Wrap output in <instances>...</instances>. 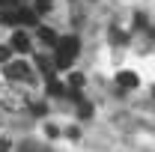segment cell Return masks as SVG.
Here are the masks:
<instances>
[{"label":"cell","mask_w":155,"mask_h":152,"mask_svg":"<svg viewBox=\"0 0 155 152\" xmlns=\"http://www.w3.org/2000/svg\"><path fill=\"white\" fill-rule=\"evenodd\" d=\"M66 95H69V98H72V101H75L78 107H81V104H84V101H87V98H84V93H81V90H69V93H66Z\"/></svg>","instance_id":"12"},{"label":"cell","mask_w":155,"mask_h":152,"mask_svg":"<svg viewBox=\"0 0 155 152\" xmlns=\"http://www.w3.org/2000/svg\"><path fill=\"white\" fill-rule=\"evenodd\" d=\"M0 24H21V12L3 9V12H0Z\"/></svg>","instance_id":"7"},{"label":"cell","mask_w":155,"mask_h":152,"mask_svg":"<svg viewBox=\"0 0 155 152\" xmlns=\"http://www.w3.org/2000/svg\"><path fill=\"white\" fill-rule=\"evenodd\" d=\"M27 75H30V66L27 63H9L6 66V78L9 81H24Z\"/></svg>","instance_id":"3"},{"label":"cell","mask_w":155,"mask_h":152,"mask_svg":"<svg viewBox=\"0 0 155 152\" xmlns=\"http://www.w3.org/2000/svg\"><path fill=\"white\" fill-rule=\"evenodd\" d=\"M18 152H45V149H42L39 143H33V140H27V143H21V146H18Z\"/></svg>","instance_id":"11"},{"label":"cell","mask_w":155,"mask_h":152,"mask_svg":"<svg viewBox=\"0 0 155 152\" xmlns=\"http://www.w3.org/2000/svg\"><path fill=\"white\" fill-rule=\"evenodd\" d=\"M78 48H81L78 36H63V39L57 42V57H54V66H57V69H69V66L75 63V57H78Z\"/></svg>","instance_id":"1"},{"label":"cell","mask_w":155,"mask_h":152,"mask_svg":"<svg viewBox=\"0 0 155 152\" xmlns=\"http://www.w3.org/2000/svg\"><path fill=\"white\" fill-rule=\"evenodd\" d=\"M0 101H3V107H9V111H24V107H30L27 95H21L18 90H12V87L0 93Z\"/></svg>","instance_id":"2"},{"label":"cell","mask_w":155,"mask_h":152,"mask_svg":"<svg viewBox=\"0 0 155 152\" xmlns=\"http://www.w3.org/2000/svg\"><path fill=\"white\" fill-rule=\"evenodd\" d=\"M15 3H18V0H0V6H3V9H9V6H15Z\"/></svg>","instance_id":"20"},{"label":"cell","mask_w":155,"mask_h":152,"mask_svg":"<svg viewBox=\"0 0 155 152\" xmlns=\"http://www.w3.org/2000/svg\"><path fill=\"white\" fill-rule=\"evenodd\" d=\"M39 39H42L45 45H57L60 42V36L54 33V30H48V27H39Z\"/></svg>","instance_id":"6"},{"label":"cell","mask_w":155,"mask_h":152,"mask_svg":"<svg viewBox=\"0 0 155 152\" xmlns=\"http://www.w3.org/2000/svg\"><path fill=\"white\" fill-rule=\"evenodd\" d=\"M30 111H33L36 116H42V114H45V104H42V101H33V104H30Z\"/></svg>","instance_id":"17"},{"label":"cell","mask_w":155,"mask_h":152,"mask_svg":"<svg viewBox=\"0 0 155 152\" xmlns=\"http://www.w3.org/2000/svg\"><path fill=\"white\" fill-rule=\"evenodd\" d=\"M116 87H119V90H134L137 87V75L134 72H119V75H116Z\"/></svg>","instance_id":"4"},{"label":"cell","mask_w":155,"mask_h":152,"mask_svg":"<svg viewBox=\"0 0 155 152\" xmlns=\"http://www.w3.org/2000/svg\"><path fill=\"white\" fill-rule=\"evenodd\" d=\"M12 51H18V54H27L30 51V39L24 36V33H12Z\"/></svg>","instance_id":"5"},{"label":"cell","mask_w":155,"mask_h":152,"mask_svg":"<svg viewBox=\"0 0 155 152\" xmlns=\"http://www.w3.org/2000/svg\"><path fill=\"white\" fill-rule=\"evenodd\" d=\"M18 12H21V24H36V18H39L33 9H18Z\"/></svg>","instance_id":"9"},{"label":"cell","mask_w":155,"mask_h":152,"mask_svg":"<svg viewBox=\"0 0 155 152\" xmlns=\"http://www.w3.org/2000/svg\"><path fill=\"white\" fill-rule=\"evenodd\" d=\"M78 114H81V119H90V116H93V104H90V101H84V104L78 107Z\"/></svg>","instance_id":"13"},{"label":"cell","mask_w":155,"mask_h":152,"mask_svg":"<svg viewBox=\"0 0 155 152\" xmlns=\"http://www.w3.org/2000/svg\"><path fill=\"white\" fill-rule=\"evenodd\" d=\"M110 39H114V42H125L128 36H125V33H119V30H110Z\"/></svg>","instance_id":"18"},{"label":"cell","mask_w":155,"mask_h":152,"mask_svg":"<svg viewBox=\"0 0 155 152\" xmlns=\"http://www.w3.org/2000/svg\"><path fill=\"white\" fill-rule=\"evenodd\" d=\"M48 9H51V3H48V0H36V6H33V12H36V15H45Z\"/></svg>","instance_id":"14"},{"label":"cell","mask_w":155,"mask_h":152,"mask_svg":"<svg viewBox=\"0 0 155 152\" xmlns=\"http://www.w3.org/2000/svg\"><path fill=\"white\" fill-rule=\"evenodd\" d=\"M81 87H84V78H81V75H72V78H69V90H81Z\"/></svg>","instance_id":"15"},{"label":"cell","mask_w":155,"mask_h":152,"mask_svg":"<svg viewBox=\"0 0 155 152\" xmlns=\"http://www.w3.org/2000/svg\"><path fill=\"white\" fill-rule=\"evenodd\" d=\"M0 152H12V146H9V140H6V137H0Z\"/></svg>","instance_id":"19"},{"label":"cell","mask_w":155,"mask_h":152,"mask_svg":"<svg viewBox=\"0 0 155 152\" xmlns=\"http://www.w3.org/2000/svg\"><path fill=\"white\" fill-rule=\"evenodd\" d=\"M9 57H12V48L0 45V63H9Z\"/></svg>","instance_id":"16"},{"label":"cell","mask_w":155,"mask_h":152,"mask_svg":"<svg viewBox=\"0 0 155 152\" xmlns=\"http://www.w3.org/2000/svg\"><path fill=\"white\" fill-rule=\"evenodd\" d=\"M48 93H51V95H63L66 90H63V84H60L57 78H51V81H48Z\"/></svg>","instance_id":"10"},{"label":"cell","mask_w":155,"mask_h":152,"mask_svg":"<svg viewBox=\"0 0 155 152\" xmlns=\"http://www.w3.org/2000/svg\"><path fill=\"white\" fill-rule=\"evenodd\" d=\"M36 66H39V69H42V72H45V78H48V81L54 78V66L48 63V57H36Z\"/></svg>","instance_id":"8"}]
</instances>
